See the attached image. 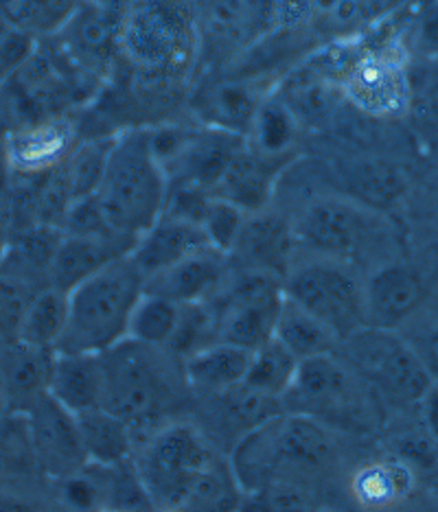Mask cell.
Wrapping results in <instances>:
<instances>
[{"mask_svg": "<svg viewBox=\"0 0 438 512\" xmlns=\"http://www.w3.org/2000/svg\"><path fill=\"white\" fill-rule=\"evenodd\" d=\"M336 458V445L327 427L305 414H276L248 429L228 464L241 491L252 495L279 482L327 469ZM298 484V482H296Z\"/></svg>", "mask_w": 438, "mask_h": 512, "instance_id": "1", "label": "cell"}, {"mask_svg": "<svg viewBox=\"0 0 438 512\" xmlns=\"http://www.w3.org/2000/svg\"><path fill=\"white\" fill-rule=\"evenodd\" d=\"M169 178L160 165L149 132L114 138L95 200L103 219L119 237L136 241L163 217Z\"/></svg>", "mask_w": 438, "mask_h": 512, "instance_id": "2", "label": "cell"}, {"mask_svg": "<svg viewBox=\"0 0 438 512\" xmlns=\"http://www.w3.org/2000/svg\"><path fill=\"white\" fill-rule=\"evenodd\" d=\"M145 276L130 254L112 261L68 294V324L55 353L101 355L128 340Z\"/></svg>", "mask_w": 438, "mask_h": 512, "instance_id": "3", "label": "cell"}, {"mask_svg": "<svg viewBox=\"0 0 438 512\" xmlns=\"http://www.w3.org/2000/svg\"><path fill=\"white\" fill-rule=\"evenodd\" d=\"M167 355L165 348L147 346L130 337L101 353V407L132 427L158 418L176 397Z\"/></svg>", "mask_w": 438, "mask_h": 512, "instance_id": "4", "label": "cell"}, {"mask_svg": "<svg viewBox=\"0 0 438 512\" xmlns=\"http://www.w3.org/2000/svg\"><path fill=\"white\" fill-rule=\"evenodd\" d=\"M283 292L325 324L338 342L349 340L366 327L364 281L357 278L347 261L316 256L305 263H292L283 278Z\"/></svg>", "mask_w": 438, "mask_h": 512, "instance_id": "5", "label": "cell"}, {"mask_svg": "<svg viewBox=\"0 0 438 512\" xmlns=\"http://www.w3.org/2000/svg\"><path fill=\"white\" fill-rule=\"evenodd\" d=\"M217 462L198 427L171 423L156 429L134 462L156 510L180 508L195 482Z\"/></svg>", "mask_w": 438, "mask_h": 512, "instance_id": "6", "label": "cell"}, {"mask_svg": "<svg viewBox=\"0 0 438 512\" xmlns=\"http://www.w3.org/2000/svg\"><path fill=\"white\" fill-rule=\"evenodd\" d=\"M283 298V278L239 270L228 278L213 300L206 302L213 313L215 342L255 353L274 337Z\"/></svg>", "mask_w": 438, "mask_h": 512, "instance_id": "7", "label": "cell"}, {"mask_svg": "<svg viewBox=\"0 0 438 512\" xmlns=\"http://www.w3.org/2000/svg\"><path fill=\"white\" fill-rule=\"evenodd\" d=\"M340 344L347 348L351 366L390 401L421 403L432 388L434 379L419 353L397 331L364 327Z\"/></svg>", "mask_w": 438, "mask_h": 512, "instance_id": "8", "label": "cell"}, {"mask_svg": "<svg viewBox=\"0 0 438 512\" xmlns=\"http://www.w3.org/2000/svg\"><path fill=\"white\" fill-rule=\"evenodd\" d=\"M296 414L316 418L318 423L362 427L368 407L360 379L336 353L318 355L298 364L296 379L285 394Z\"/></svg>", "mask_w": 438, "mask_h": 512, "instance_id": "9", "label": "cell"}, {"mask_svg": "<svg viewBox=\"0 0 438 512\" xmlns=\"http://www.w3.org/2000/svg\"><path fill=\"white\" fill-rule=\"evenodd\" d=\"M375 217L347 195H320L303 206L292 226L298 246L325 259L347 261L371 239Z\"/></svg>", "mask_w": 438, "mask_h": 512, "instance_id": "10", "label": "cell"}, {"mask_svg": "<svg viewBox=\"0 0 438 512\" xmlns=\"http://www.w3.org/2000/svg\"><path fill=\"white\" fill-rule=\"evenodd\" d=\"M31 447V460L40 471L60 482L88 467L77 416L57 403L49 392L22 414Z\"/></svg>", "mask_w": 438, "mask_h": 512, "instance_id": "11", "label": "cell"}, {"mask_svg": "<svg viewBox=\"0 0 438 512\" xmlns=\"http://www.w3.org/2000/svg\"><path fill=\"white\" fill-rule=\"evenodd\" d=\"M430 296L425 274L410 263H386L364 281L366 327L397 331L417 316Z\"/></svg>", "mask_w": 438, "mask_h": 512, "instance_id": "12", "label": "cell"}, {"mask_svg": "<svg viewBox=\"0 0 438 512\" xmlns=\"http://www.w3.org/2000/svg\"><path fill=\"white\" fill-rule=\"evenodd\" d=\"M187 18L174 0H134L125 16L121 40L132 60L160 66L187 44Z\"/></svg>", "mask_w": 438, "mask_h": 512, "instance_id": "13", "label": "cell"}, {"mask_svg": "<svg viewBox=\"0 0 438 512\" xmlns=\"http://www.w3.org/2000/svg\"><path fill=\"white\" fill-rule=\"evenodd\" d=\"M296 235L292 221L270 213L268 208L246 217L235 248L228 256L239 261V270L265 272L285 278L294 263Z\"/></svg>", "mask_w": 438, "mask_h": 512, "instance_id": "14", "label": "cell"}, {"mask_svg": "<svg viewBox=\"0 0 438 512\" xmlns=\"http://www.w3.org/2000/svg\"><path fill=\"white\" fill-rule=\"evenodd\" d=\"M211 250L204 230L195 221L163 213L156 224L134 241L130 259L143 272L145 281L193 254Z\"/></svg>", "mask_w": 438, "mask_h": 512, "instance_id": "15", "label": "cell"}, {"mask_svg": "<svg viewBox=\"0 0 438 512\" xmlns=\"http://www.w3.org/2000/svg\"><path fill=\"white\" fill-rule=\"evenodd\" d=\"M132 246L134 241L121 237L64 235L62 232V239L53 252L49 272H46L49 287L71 294L77 285L88 281L103 267L130 254Z\"/></svg>", "mask_w": 438, "mask_h": 512, "instance_id": "16", "label": "cell"}, {"mask_svg": "<svg viewBox=\"0 0 438 512\" xmlns=\"http://www.w3.org/2000/svg\"><path fill=\"white\" fill-rule=\"evenodd\" d=\"M228 256L204 250L145 281V292L165 296L178 305H202L213 300L228 281Z\"/></svg>", "mask_w": 438, "mask_h": 512, "instance_id": "17", "label": "cell"}, {"mask_svg": "<svg viewBox=\"0 0 438 512\" xmlns=\"http://www.w3.org/2000/svg\"><path fill=\"white\" fill-rule=\"evenodd\" d=\"M283 158H270L259 154L244 143L235 158L230 160L222 180L215 186V195L235 204L246 215L259 213L268 208L276 180L281 178Z\"/></svg>", "mask_w": 438, "mask_h": 512, "instance_id": "18", "label": "cell"}, {"mask_svg": "<svg viewBox=\"0 0 438 512\" xmlns=\"http://www.w3.org/2000/svg\"><path fill=\"white\" fill-rule=\"evenodd\" d=\"M55 351H44L11 340L0 351V381H3L7 410L25 414L29 407L49 392Z\"/></svg>", "mask_w": 438, "mask_h": 512, "instance_id": "19", "label": "cell"}, {"mask_svg": "<svg viewBox=\"0 0 438 512\" xmlns=\"http://www.w3.org/2000/svg\"><path fill=\"white\" fill-rule=\"evenodd\" d=\"M49 394L75 416L101 407L103 368L101 355L55 353Z\"/></svg>", "mask_w": 438, "mask_h": 512, "instance_id": "20", "label": "cell"}, {"mask_svg": "<svg viewBox=\"0 0 438 512\" xmlns=\"http://www.w3.org/2000/svg\"><path fill=\"white\" fill-rule=\"evenodd\" d=\"M250 357L252 353L239 346L211 342L202 346L200 351L182 359V372L184 379L189 381V386L222 394L235 390L244 383Z\"/></svg>", "mask_w": 438, "mask_h": 512, "instance_id": "21", "label": "cell"}, {"mask_svg": "<svg viewBox=\"0 0 438 512\" xmlns=\"http://www.w3.org/2000/svg\"><path fill=\"white\" fill-rule=\"evenodd\" d=\"M344 195L353 202L362 204L373 213L388 211L406 193V178L393 165L382 158H360L353 160L340 173Z\"/></svg>", "mask_w": 438, "mask_h": 512, "instance_id": "22", "label": "cell"}, {"mask_svg": "<svg viewBox=\"0 0 438 512\" xmlns=\"http://www.w3.org/2000/svg\"><path fill=\"white\" fill-rule=\"evenodd\" d=\"M414 480L417 477L406 460H375L357 469L351 480V493L357 506L364 510H386L412 495Z\"/></svg>", "mask_w": 438, "mask_h": 512, "instance_id": "23", "label": "cell"}, {"mask_svg": "<svg viewBox=\"0 0 438 512\" xmlns=\"http://www.w3.org/2000/svg\"><path fill=\"white\" fill-rule=\"evenodd\" d=\"M77 427L88 464L117 467V464L132 460V425L106 407H95V410L77 414Z\"/></svg>", "mask_w": 438, "mask_h": 512, "instance_id": "24", "label": "cell"}, {"mask_svg": "<svg viewBox=\"0 0 438 512\" xmlns=\"http://www.w3.org/2000/svg\"><path fill=\"white\" fill-rule=\"evenodd\" d=\"M257 92L244 81H219L202 92L200 116L209 127L226 134L248 136L261 108Z\"/></svg>", "mask_w": 438, "mask_h": 512, "instance_id": "25", "label": "cell"}, {"mask_svg": "<svg viewBox=\"0 0 438 512\" xmlns=\"http://www.w3.org/2000/svg\"><path fill=\"white\" fill-rule=\"evenodd\" d=\"M68 324V294L46 287L27 300L18 324L16 340L22 344L57 351Z\"/></svg>", "mask_w": 438, "mask_h": 512, "instance_id": "26", "label": "cell"}, {"mask_svg": "<svg viewBox=\"0 0 438 512\" xmlns=\"http://www.w3.org/2000/svg\"><path fill=\"white\" fill-rule=\"evenodd\" d=\"M274 340L283 344L298 362L305 359L336 353V346L340 344L325 324L316 320L311 313L303 307H298L290 298H283V305L276 318L274 327Z\"/></svg>", "mask_w": 438, "mask_h": 512, "instance_id": "27", "label": "cell"}, {"mask_svg": "<svg viewBox=\"0 0 438 512\" xmlns=\"http://www.w3.org/2000/svg\"><path fill=\"white\" fill-rule=\"evenodd\" d=\"M71 132L64 123H40L11 136L7 156L18 171L36 173L64 158Z\"/></svg>", "mask_w": 438, "mask_h": 512, "instance_id": "28", "label": "cell"}, {"mask_svg": "<svg viewBox=\"0 0 438 512\" xmlns=\"http://www.w3.org/2000/svg\"><path fill=\"white\" fill-rule=\"evenodd\" d=\"M298 359L274 340L259 346L250 357L246 379L241 386L268 399H285L298 372Z\"/></svg>", "mask_w": 438, "mask_h": 512, "instance_id": "29", "label": "cell"}, {"mask_svg": "<svg viewBox=\"0 0 438 512\" xmlns=\"http://www.w3.org/2000/svg\"><path fill=\"white\" fill-rule=\"evenodd\" d=\"M182 309L184 305H178L174 300L145 292L132 313L128 337L141 344L165 348L167 351L178 333Z\"/></svg>", "mask_w": 438, "mask_h": 512, "instance_id": "30", "label": "cell"}, {"mask_svg": "<svg viewBox=\"0 0 438 512\" xmlns=\"http://www.w3.org/2000/svg\"><path fill=\"white\" fill-rule=\"evenodd\" d=\"M298 121L294 114L287 110L281 99L263 101L257 112V119L252 123V149L270 158H283L292 147Z\"/></svg>", "mask_w": 438, "mask_h": 512, "instance_id": "31", "label": "cell"}, {"mask_svg": "<svg viewBox=\"0 0 438 512\" xmlns=\"http://www.w3.org/2000/svg\"><path fill=\"white\" fill-rule=\"evenodd\" d=\"M114 141H97L79 147L68 162L66 171V193L68 200H82V197L95 195L101 182L103 169L110 156Z\"/></svg>", "mask_w": 438, "mask_h": 512, "instance_id": "32", "label": "cell"}, {"mask_svg": "<svg viewBox=\"0 0 438 512\" xmlns=\"http://www.w3.org/2000/svg\"><path fill=\"white\" fill-rule=\"evenodd\" d=\"M246 217L248 215L241 211V208L222 200V197H217L213 193L204 206L198 224L202 226L206 239L211 243V248L228 256L235 248V241L239 237Z\"/></svg>", "mask_w": 438, "mask_h": 512, "instance_id": "33", "label": "cell"}, {"mask_svg": "<svg viewBox=\"0 0 438 512\" xmlns=\"http://www.w3.org/2000/svg\"><path fill=\"white\" fill-rule=\"evenodd\" d=\"M60 484V499L66 512H103L106 510V486L103 471L88 464L82 471L64 477Z\"/></svg>", "mask_w": 438, "mask_h": 512, "instance_id": "34", "label": "cell"}, {"mask_svg": "<svg viewBox=\"0 0 438 512\" xmlns=\"http://www.w3.org/2000/svg\"><path fill=\"white\" fill-rule=\"evenodd\" d=\"M25 307L27 302L22 300L16 285L0 278V340H7L9 335H14L16 340L18 324Z\"/></svg>", "mask_w": 438, "mask_h": 512, "instance_id": "35", "label": "cell"}, {"mask_svg": "<svg viewBox=\"0 0 438 512\" xmlns=\"http://www.w3.org/2000/svg\"><path fill=\"white\" fill-rule=\"evenodd\" d=\"M414 351L419 353L423 366L430 372V377L438 381V322L432 324L430 331L423 335V340L414 346Z\"/></svg>", "mask_w": 438, "mask_h": 512, "instance_id": "36", "label": "cell"}, {"mask_svg": "<svg viewBox=\"0 0 438 512\" xmlns=\"http://www.w3.org/2000/svg\"><path fill=\"white\" fill-rule=\"evenodd\" d=\"M421 403H423L425 423H428L434 442H438V381L432 383V388L428 390V394H425Z\"/></svg>", "mask_w": 438, "mask_h": 512, "instance_id": "37", "label": "cell"}, {"mask_svg": "<svg viewBox=\"0 0 438 512\" xmlns=\"http://www.w3.org/2000/svg\"><path fill=\"white\" fill-rule=\"evenodd\" d=\"M0 512H40V510L27 497L0 491Z\"/></svg>", "mask_w": 438, "mask_h": 512, "instance_id": "38", "label": "cell"}, {"mask_svg": "<svg viewBox=\"0 0 438 512\" xmlns=\"http://www.w3.org/2000/svg\"><path fill=\"white\" fill-rule=\"evenodd\" d=\"M5 469H7V451L3 445V438H0V477H3Z\"/></svg>", "mask_w": 438, "mask_h": 512, "instance_id": "39", "label": "cell"}, {"mask_svg": "<svg viewBox=\"0 0 438 512\" xmlns=\"http://www.w3.org/2000/svg\"><path fill=\"white\" fill-rule=\"evenodd\" d=\"M0 407H7V403H5V392H3V381H0Z\"/></svg>", "mask_w": 438, "mask_h": 512, "instance_id": "40", "label": "cell"}, {"mask_svg": "<svg viewBox=\"0 0 438 512\" xmlns=\"http://www.w3.org/2000/svg\"><path fill=\"white\" fill-rule=\"evenodd\" d=\"M158 512H184V510H180V508H163V510H158Z\"/></svg>", "mask_w": 438, "mask_h": 512, "instance_id": "41", "label": "cell"}, {"mask_svg": "<svg viewBox=\"0 0 438 512\" xmlns=\"http://www.w3.org/2000/svg\"><path fill=\"white\" fill-rule=\"evenodd\" d=\"M103 512H112V510H103Z\"/></svg>", "mask_w": 438, "mask_h": 512, "instance_id": "42", "label": "cell"}, {"mask_svg": "<svg viewBox=\"0 0 438 512\" xmlns=\"http://www.w3.org/2000/svg\"><path fill=\"white\" fill-rule=\"evenodd\" d=\"M64 512H66V510H64Z\"/></svg>", "mask_w": 438, "mask_h": 512, "instance_id": "43", "label": "cell"}]
</instances>
